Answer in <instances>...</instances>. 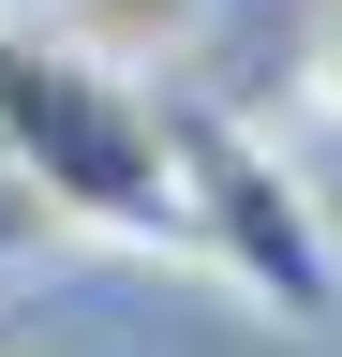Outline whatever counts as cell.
<instances>
[{"instance_id":"1","label":"cell","mask_w":342,"mask_h":357,"mask_svg":"<svg viewBox=\"0 0 342 357\" xmlns=\"http://www.w3.org/2000/svg\"><path fill=\"white\" fill-rule=\"evenodd\" d=\"M0 178H30L45 223L104 253H194V194H179V89L90 60L45 15H0Z\"/></svg>"},{"instance_id":"2","label":"cell","mask_w":342,"mask_h":357,"mask_svg":"<svg viewBox=\"0 0 342 357\" xmlns=\"http://www.w3.org/2000/svg\"><path fill=\"white\" fill-rule=\"evenodd\" d=\"M179 194H194V268H224L268 328H342V223L268 119L179 89Z\"/></svg>"},{"instance_id":"3","label":"cell","mask_w":342,"mask_h":357,"mask_svg":"<svg viewBox=\"0 0 342 357\" xmlns=\"http://www.w3.org/2000/svg\"><path fill=\"white\" fill-rule=\"evenodd\" d=\"M45 30H75V45L119 60V75H164V60L208 30V0H45Z\"/></svg>"},{"instance_id":"4","label":"cell","mask_w":342,"mask_h":357,"mask_svg":"<svg viewBox=\"0 0 342 357\" xmlns=\"http://www.w3.org/2000/svg\"><path fill=\"white\" fill-rule=\"evenodd\" d=\"M297 89H313V119H342V0H313V30H297Z\"/></svg>"}]
</instances>
